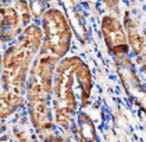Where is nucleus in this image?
Segmentation results:
<instances>
[{
    "label": "nucleus",
    "instance_id": "f257e3e1",
    "mask_svg": "<svg viewBox=\"0 0 146 142\" xmlns=\"http://www.w3.org/2000/svg\"><path fill=\"white\" fill-rule=\"evenodd\" d=\"M85 61L78 56L63 59L56 67L53 82L54 113L72 114L78 110V100L74 93V82L78 81L79 70Z\"/></svg>",
    "mask_w": 146,
    "mask_h": 142
},
{
    "label": "nucleus",
    "instance_id": "f03ea898",
    "mask_svg": "<svg viewBox=\"0 0 146 142\" xmlns=\"http://www.w3.org/2000/svg\"><path fill=\"white\" fill-rule=\"evenodd\" d=\"M45 42L40 55L53 56L58 60L68 53L71 46L72 29L67 17L58 9H47L42 18Z\"/></svg>",
    "mask_w": 146,
    "mask_h": 142
},
{
    "label": "nucleus",
    "instance_id": "7ed1b4c3",
    "mask_svg": "<svg viewBox=\"0 0 146 142\" xmlns=\"http://www.w3.org/2000/svg\"><path fill=\"white\" fill-rule=\"evenodd\" d=\"M102 35L110 55L115 59L125 57L129 53V45L124 25L114 15H103L100 22Z\"/></svg>",
    "mask_w": 146,
    "mask_h": 142
},
{
    "label": "nucleus",
    "instance_id": "20e7f679",
    "mask_svg": "<svg viewBox=\"0 0 146 142\" xmlns=\"http://www.w3.org/2000/svg\"><path fill=\"white\" fill-rule=\"evenodd\" d=\"M21 17L15 7H6L1 9V41L3 42H11L21 33Z\"/></svg>",
    "mask_w": 146,
    "mask_h": 142
},
{
    "label": "nucleus",
    "instance_id": "39448f33",
    "mask_svg": "<svg viewBox=\"0 0 146 142\" xmlns=\"http://www.w3.org/2000/svg\"><path fill=\"white\" fill-rule=\"evenodd\" d=\"M67 7V15H68V22L71 25V28L74 29V32L77 33V38L81 43H86L88 38H89V32H88V27H86V21H85V15L82 10L79 9L78 3L75 1H64L63 3Z\"/></svg>",
    "mask_w": 146,
    "mask_h": 142
},
{
    "label": "nucleus",
    "instance_id": "423d86ee",
    "mask_svg": "<svg viewBox=\"0 0 146 142\" xmlns=\"http://www.w3.org/2000/svg\"><path fill=\"white\" fill-rule=\"evenodd\" d=\"M23 91L14 87H3L1 92V107L0 116L1 119H7L11 116L17 109L24 107V96Z\"/></svg>",
    "mask_w": 146,
    "mask_h": 142
},
{
    "label": "nucleus",
    "instance_id": "0eeeda50",
    "mask_svg": "<svg viewBox=\"0 0 146 142\" xmlns=\"http://www.w3.org/2000/svg\"><path fill=\"white\" fill-rule=\"evenodd\" d=\"M25 45V47L32 53V55H36L40 47L43 46V32L42 29L35 25V24H31L28 25L25 29H24V33H23V39H21Z\"/></svg>",
    "mask_w": 146,
    "mask_h": 142
},
{
    "label": "nucleus",
    "instance_id": "6e6552de",
    "mask_svg": "<svg viewBox=\"0 0 146 142\" xmlns=\"http://www.w3.org/2000/svg\"><path fill=\"white\" fill-rule=\"evenodd\" d=\"M77 125H78V137L84 142H96L98 135H96V127L95 123L88 116L86 113H79L77 119Z\"/></svg>",
    "mask_w": 146,
    "mask_h": 142
},
{
    "label": "nucleus",
    "instance_id": "1a4fd4ad",
    "mask_svg": "<svg viewBox=\"0 0 146 142\" xmlns=\"http://www.w3.org/2000/svg\"><path fill=\"white\" fill-rule=\"evenodd\" d=\"M127 39H128V43L131 45L132 50L135 52L136 56H141L143 52L146 50V42H145V38L138 32L136 28H129L127 29Z\"/></svg>",
    "mask_w": 146,
    "mask_h": 142
},
{
    "label": "nucleus",
    "instance_id": "9d476101",
    "mask_svg": "<svg viewBox=\"0 0 146 142\" xmlns=\"http://www.w3.org/2000/svg\"><path fill=\"white\" fill-rule=\"evenodd\" d=\"M15 10L18 11L23 24L28 27V24L31 21V17H32L31 15V10H29V3L28 1H15Z\"/></svg>",
    "mask_w": 146,
    "mask_h": 142
},
{
    "label": "nucleus",
    "instance_id": "9b49d317",
    "mask_svg": "<svg viewBox=\"0 0 146 142\" xmlns=\"http://www.w3.org/2000/svg\"><path fill=\"white\" fill-rule=\"evenodd\" d=\"M29 10H31V15L34 18H43L46 10V3L45 1H29Z\"/></svg>",
    "mask_w": 146,
    "mask_h": 142
},
{
    "label": "nucleus",
    "instance_id": "f8f14e48",
    "mask_svg": "<svg viewBox=\"0 0 146 142\" xmlns=\"http://www.w3.org/2000/svg\"><path fill=\"white\" fill-rule=\"evenodd\" d=\"M54 121H56V124L60 127V128H63V130H66V131H70L71 130V116L70 114H64V113H54Z\"/></svg>",
    "mask_w": 146,
    "mask_h": 142
},
{
    "label": "nucleus",
    "instance_id": "ddd939ff",
    "mask_svg": "<svg viewBox=\"0 0 146 142\" xmlns=\"http://www.w3.org/2000/svg\"><path fill=\"white\" fill-rule=\"evenodd\" d=\"M67 142H84L81 138H79L78 135H75V134H71L70 137L67 138Z\"/></svg>",
    "mask_w": 146,
    "mask_h": 142
}]
</instances>
